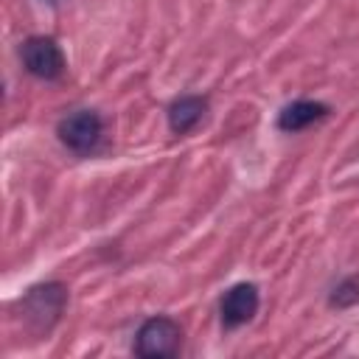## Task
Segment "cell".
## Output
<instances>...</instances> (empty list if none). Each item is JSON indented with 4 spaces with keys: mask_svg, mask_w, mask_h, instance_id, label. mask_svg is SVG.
<instances>
[{
    "mask_svg": "<svg viewBox=\"0 0 359 359\" xmlns=\"http://www.w3.org/2000/svg\"><path fill=\"white\" fill-rule=\"evenodd\" d=\"M67 303V289L62 283H42L28 289V294L20 300V311H22V323L34 331V334H48L56 320L62 317Z\"/></svg>",
    "mask_w": 359,
    "mask_h": 359,
    "instance_id": "cell-1",
    "label": "cell"
},
{
    "mask_svg": "<svg viewBox=\"0 0 359 359\" xmlns=\"http://www.w3.org/2000/svg\"><path fill=\"white\" fill-rule=\"evenodd\" d=\"M182 328L171 317H149L135 334V353L143 359H165L180 351Z\"/></svg>",
    "mask_w": 359,
    "mask_h": 359,
    "instance_id": "cell-2",
    "label": "cell"
},
{
    "mask_svg": "<svg viewBox=\"0 0 359 359\" xmlns=\"http://www.w3.org/2000/svg\"><path fill=\"white\" fill-rule=\"evenodd\" d=\"M20 56H22L25 70L36 79L50 81L65 73V53L50 36H28L20 48Z\"/></svg>",
    "mask_w": 359,
    "mask_h": 359,
    "instance_id": "cell-3",
    "label": "cell"
},
{
    "mask_svg": "<svg viewBox=\"0 0 359 359\" xmlns=\"http://www.w3.org/2000/svg\"><path fill=\"white\" fill-rule=\"evenodd\" d=\"M101 132H104V121L93 109H76V112H70L67 118L59 121V129H56L59 140L70 151H79V154L95 149V143L101 140Z\"/></svg>",
    "mask_w": 359,
    "mask_h": 359,
    "instance_id": "cell-4",
    "label": "cell"
},
{
    "mask_svg": "<svg viewBox=\"0 0 359 359\" xmlns=\"http://www.w3.org/2000/svg\"><path fill=\"white\" fill-rule=\"evenodd\" d=\"M258 289L252 283H236L233 289L224 292L222 303H219V314H222V323L224 328H238L244 323H250L258 311Z\"/></svg>",
    "mask_w": 359,
    "mask_h": 359,
    "instance_id": "cell-5",
    "label": "cell"
},
{
    "mask_svg": "<svg viewBox=\"0 0 359 359\" xmlns=\"http://www.w3.org/2000/svg\"><path fill=\"white\" fill-rule=\"evenodd\" d=\"M205 109H208V101L202 95H180V98H174L171 107H168V129L174 135L191 132L202 121Z\"/></svg>",
    "mask_w": 359,
    "mask_h": 359,
    "instance_id": "cell-6",
    "label": "cell"
},
{
    "mask_svg": "<svg viewBox=\"0 0 359 359\" xmlns=\"http://www.w3.org/2000/svg\"><path fill=\"white\" fill-rule=\"evenodd\" d=\"M328 115V107L320 104V101H309V98H300V101H292L289 107L280 109L278 115V126L283 132H300L317 121H323Z\"/></svg>",
    "mask_w": 359,
    "mask_h": 359,
    "instance_id": "cell-7",
    "label": "cell"
},
{
    "mask_svg": "<svg viewBox=\"0 0 359 359\" xmlns=\"http://www.w3.org/2000/svg\"><path fill=\"white\" fill-rule=\"evenodd\" d=\"M356 300H359V286L353 280H342L331 294V306H351Z\"/></svg>",
    "mask_w": 359,
    "mask_h": 359,
    "instance_id": "cell-8",
    "label": "cell"
},
{
    "mask_svg": "<svg viewBox=\"0 0 359 359\" xmlns=\"http://www.w3.org/2000/svg\"><path fill=\"white\" fill-rule=\"evenodd\" d=\"M48 3H56V0H48Z\"/></svg>",
    "mask_w": 359,
    "mask_h": 359,
    "instance_id": "cell-9",
    "label": "cell"
}]
</instances>
